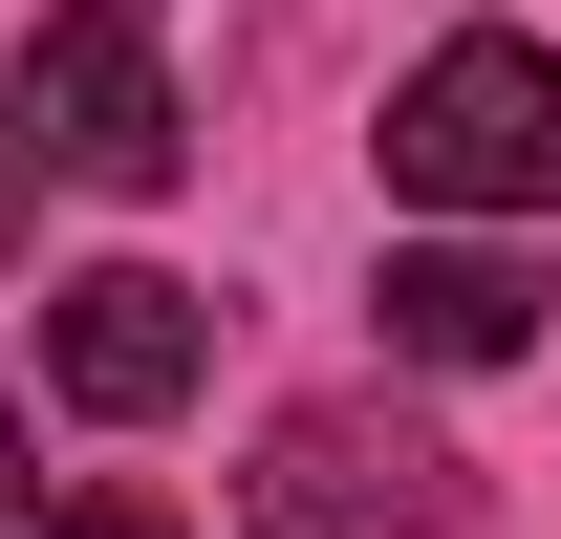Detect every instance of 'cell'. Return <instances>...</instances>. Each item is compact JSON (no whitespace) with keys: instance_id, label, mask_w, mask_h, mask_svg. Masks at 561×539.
Listing matches in <instances>:
<instances>
[{"instance_id":"3957f363","label":"cell","mask_w":561,"mask_h":539,"mask_svg":"<svg viewBox=\"0 0 561 539\" xmlns=\"http://www.w3.org/2000/svg\"><path fill=\"white\" fill-rule=\"evenodd\" d=\"M44 367H66V410L151 432V410H195L216 324H195V280H151V260H87V280H44Z\"/></svg>"},{"instance_id":"5b68a950","label":"cell","mask_w":561,"mask_h":539,"mask_svg":"<svg viewBox=\"0 0 561 539\" xmlns=\"http://www.w3.org/2000/svg\"><path fill=\"white\" fill-rule=\"evenodd\" d=\"M389 345H411V367H518V345H540V260L411 238V260H389Z\"/></svg>"},{"instance_id":"277c9868","label":"cell","mask_w":561,"mask_h":539,"mask_svg":"<svg viewBox=\"0 0 561 539\" xmlns=\"http://www.w3.org/2000/svg\"><path fill=\"white\" fill-rule=\"evenodd\" d=\"M302 539H454V454L411 410H280V474H260Z\"/></svg>"},{"instance_id":"8992f818","label":"cell","mask_w":561,"mask_h":539,"mask_svg":"<svg viewBox=\"0 0 561 539\" xmlns=\"http://www.w3.org/2000/svg\"><path fill=\"white\" fill-rule=\"evenodd\" d=\"M22 539H173L151 496H66V518H22Z\"/></svg>"},{"instance_id":"52a82bcc","label":"cell","mask_w":561,"mask_h":539,"mask_svg":"<svg viewBox=\"0 0 561 539\" xmlns=\"http://www.w3.org/2000/svg\"><path fill=\"white\" fill-rule=\"evenodd\" d=\"M0 496H22V410H0Z\"/></svg>"},{"instance_id":"7a4b0ae2","label":"cell","mask_w":561,"mask_h":539,"mask_svg":"<svg viewBox=\"0 0 561 539\" xmlns=\"http://www.w3.org/2000/svg\"><path fill=\"white\" fill-rule=\"evenodd\" d=\"M0 151L22 173H87V195H173V44H151V0H44V44L0 87Z\"/></svg>"},{"instance_id":"6da1fadb","label":"cell","mask_w":561,"mask_h":539,"mask_svg":"<svg viewBox=\"0 0 561 539\" xmlns=\"http://www.w3.org/2000/svg\"><path fill=\"white\" fill-rule=\"evenodd\" d=\"M389 195L411 216H561V44L454 22V44L389 87Z\"/></svg>"}]
</instances>
